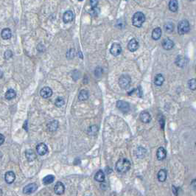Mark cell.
<instances>
[{"instance_id":"cell-1","label":"cell","mask_w":196,"mask_h":196,"mask_svg":"<svg viewBox=\"0 0 196 196\" xmlns=\"http://www.w3.org/2000/svg\"><path fill=\"white\" fill-rule=\"evenodd\" d=\"M131 169V162L127 158H120L116 164V170L119 173H126Z\"/></svg>"},{"instance_id":"cell-2","label":"cell","mask_w":196,"mask_h":196,"mask_svg":"<svg viewBox=\"0 0 196 196\" xmlns=\"http://www.w3.org/2000/svg\"><path fill=\"white\" fill-rule=\"evenodd\" d=\"M145 21V15L142 12H136L132 18L133 25L136 28H141Z\"/></svg>"},{"instance_id":"cell-3","label":"cell","mask_w":196,"mask_h":196,"mask_svg":"<svg viewBox=\"0 0 196 196\" xmlns=\"http://www.w3.org/2000/svg\"><path fill=\"white\" fill-rule=\"evenodd\" d=\"M190 30V25L187 20L181 21L178 25V33L180 35H184L189 33Z\"/></svg>"},{"instance_id":"cell-4","label":"cell","mask_w":196,"mask_h":196,"mask_svg":"<svg viewBox=\"0 0 196 196\" xmlns=\"http://www.w3.org/2000/svg\"><path fill=\"white\" fill-rule=\"evenodd\" d=\"M131 83V77L128 75H122L119 79V85L123 89H127Z\"/></svg>"},{"instance_id":"cell-5","label":"cell","mask_w":196,"mask_h":196,"mask_svg":"<svg viewBox=\"0 0 196 196\" xmlns=\"http://www.w3.org/2000/svg\"><path fill=\"white\" fill-rule=\"evenodd\" d=\"M117 107L119 108V110L123 113H128L130 110V105L129 103L123 100H118L117 102Z\"/></svg>"},{"instance_id":"cell-6","label":"cell","mask_w":196,"mask_h":196,"mask_svg":"<svg viewBox=\"0 0 196 196\" xmlns=\"http://www.w3.org/2000/svg\"><path fill=\"white\" fill-rule=\"evenodd\" d=\"M110 52L113 56H118L122 52V46L119 44L113 43L111 46Z\"/></svg>"},{"instance_id":"cell-7","label":"cell","mask_w":196,"mask_h":196,"mask_svg":"<svg viewBox=\"0 0 196 196\" xmlns=\"http://www.w3.org/2000/svg\"><path fill=\"white\" fill-rule=\"evenodd\" d=\"M36 151L39 156H44L48 153V148L44 143H40L36 146Z\"/></svg>"},{"instance_id":"cell-8","label":"cell","mask_w":196,"mask_h":196,"mask_svg":"<svg viewBox=\"0 0 196 196\" xmlns=\"http://www.w3.org/2000/svg\"><path fill=\"white\" fill-rule=\"evenodd\" d=\"M75 15L73 13L72 10H67L64 13V15H63V20L65 24H68V23L72 22L73 19H74Z\"/></svg>"},{"instance_id":"cell-9","label":"cell","mask_w":196,"mask_h":196,"mask_svg":"<svg viewBox=\"0 0 196 196\" xmlns=\"http://www.w3.org/2000/svg\"><path fill=\"white\" fill-rule=\"evenodd\" d=\"M38 189V186L35 183H32L28 185L25 186L23 189V192L24 194H31V193H34L36 189Z\"/></svg>"},{"instance_id":"cell-10","label":"cell","mask_w":196,"mask_h":196,"mask_svg":"<svg viewBox=\"0 0 196 196\" xmlns=\"http://www.w3.org/2000/svg\"><path fill=\"white\" fill-rule=\"evenodd\" d=\"M139 42L135 38H132L128 44V49L130 52H135L139 48Z\"/></svg>"},{"instance_id":"cell-11","label":"cell","mask_w":196,"mask_h":196,"mask_svg":"<svg viewBox=\"0 0 196 196\" xmlns=\"http://www.w3.org/2000/svg\"><path fill=\"white\" fill-rule=\"evenodd\" d=\"M40 95L43 98H49L52 95V90L50 89V87H44L41 89V91H40Z\"/></svg>"},{"instance_id":"cell-12","label":"cell","mask_w":196,"mask_h":196,"mask_svg":"<svg viewBox=\"0 0 196 196\" xmlns=\"http://www.w3.org/2000/svg\"><path fill=\"white\" fill-rule=\"evenodd\" d=\"M174 42L170 38H165L162 41V47L166 50H170L173 48Z\"/></svg>"},{"instance_id":"cell-13","label":"cell","mask_w":196,"mask_h":196,"mask_svg":"<svg viewBox=\"0 0 196 196\" xmlns=\"http://www.w3.org/2000/svg\"><path fill=\"white\" fill-rule=\"evenodd\" d=\"M65 190V187L64 184L60 181H58L55 184V187H54V191H55V194L57 195H62L64 193Z\"/></svg>"},{"instance_id":"cell-14","label":"cell","mask_w":196,"mask_h":196,"mask_svg":"<svg viewBox=\"0 0 196 196\" xmlns=\"http://www.w3.org/2000/svg\"><path fill=\"white\" fill-rule=\"evenodd\" d=\"M187 59L185 57L182 56V55H179V56H178L176 60H175V64H176V65L179 67H181V68L187 65Z\"/></svg>"},{"instance_id":"cell-15","label":"cell","mask_w":196,"mask_h":196,"mask_svg":"<svg viewBox=\"0 0 196 196\" xmlns=\"http://www.w3.org/2000/svg\"><path fill=\"white\" fill-rule=\"evenodd\" d=\"M166 156H167V151H166V150L164 148H162V147H160L157 150L156 152V157L158 158V160L162 161V160L165 159Z\"/></svg>"},{"instance_id":"cell-16","label":"cell","mask_w":196,"mask_h":196,"mask_svg":"<svg viewBox=\"0 0 196 196\" xmlns=\"http://www.w3.org/2000/svg\"><path fill=\"white\" fill-rule=\"evenodd\" d=\"M5 181L7 183V184H12L14 182V181L15 179V175L14 174L13 172L12 171H8L5 173Z\"/></svg>"},{"instance_id":"cell-17","label":"cell","mask_w":196,"mask_h":196,"mask_svg":"<svg viewBox=\"0 0 196 196\" xmlns=\"http://www.w3.org/2000/svg\"><path fill=\"white\" fill-rule=\"evenodd\" d=\"M139 117H140V119H141L142 122H144V123H148L151 119V116H150L149 112L146 111L142 112L140 113Z\"/></svg>"},{"instance_id":"cell-18","label":"cell","mask_w":196,"mask_h":196,"mask_svg":"<svg viewBox=\"0 0 196 196\" xmlns=\"http://www.w3.org/2000/svg\"><path fill=\"white\" fill-rule=\"evenodd\" d=\"M25 156L29 162H33L36 158V154L33 150L28 149L25 151Z\"/></svg>"},{"instance_id":"cell-19","label":"cell","mask_w":196,"mask_h":196,"mask_svg":"<svg viewBox=\"0 0 196 196\" xmlns=\"http://www.w3.org/2000/svg\"><path fill=\"white\" fill-rule=\"evenodd\" d=\"M162 31L161 28H155V29L153 30V32H152V38H153V40L157 41V40L160 39L161 36H162Z\"/></svg>"},{"instance_id":"cell-20","label":"cell","mask_w":196,"mask_h":196,"mask_svg":"<svg viewBox=\"0 0 196 196\" xmlns=\"http://www.w3.org/2000/svg\"><path fill=\"white\" fill-rule=\"evenodd\" d=\"M105 179V175L103 170H98L95 175V179L98 182H104Z\"/></svg>"},{"instance_id":"cell-21","label":"cell","mask_w":196,"mask_h":196,"mask_svg":"<svg viewBox=\"0 0 196 196\" xmlns=\"http://www.w3.org/2000/svg\"><path fill=\"white\" fill-rule=\"evenodd\" d=\"M167 171L164 169L162 170H160L158 173V175H157V178H158V180L160 182H164L167 179Z\"/></svg>"},{"instance_id":"cell-22","label":"cell","mask_w":196,"mask_h":196,"mask_svg":"<svg viewBox=\"0 0 196 196\" xmlns=\"http://www.w3.org/2000/svg\"><path fill=\"white\" fill-rule=\"evenodd\" d=\"M164 82V77L163 76V75L158 74L156 75L154 79V83L156 86H161L162 85H163Z\"/></svg>"},{"instance_id":"cell-23","label":"cell","mask_w":196,"mask_h":196,"mask_svg":"<svg viewBox=\"0 0 196 196\" xmlns=\"http://www.w3.org/2000/svg\"><path fill=\"white\" fill-rule=\"evenodd\" d=\"M1 36L2 38L5 40L10 39L12 36V33H11V30H10L9 28H5L2 30V33H1Z\"/></svg>"},{"instance_id":"cell-24","label":"cell","mask_w":196,"mask_h":196,"mask_svg":"<svg viewBox=\"0 0 196 196\" xmlns=\"http://www.w3.org/2000/svg\"><path fill=\"white\" fill-rule=\"evenodd\" d=\"M169 9L172 12H176L179 10V3H178L177 0H170Z\"/></svg>"},{"instance_id":"cell-25","label":"cell","mask_w":196,"mask_h":196,"mask_svg":"<svg viewBox=\"0 0 196 196\" xmlns=\"http://www.w3.org/2000/svg\"><path fill=\"white\" fill-rule=\"evenodd\" d=\"M89 97V94L87 90L83 89L79 92L78 95V100L81 101H85V100H88V98Z\"/></svg>"},{"instance_id":"cell-26","label":"cell","mask_w":196,"mask_h":196,"mask_svg":"<svg viewBox=\"0 0 196 196\" xmlns=\"http://www.w3.org/2000/svg\"><path fill=\"white\" fill-rule=\"evenodd\" d=\"M146 150L144 149V148H142V147H139V148H137V149L136 150L135 153H136V157H138V158H143V157H144V156L146 154Z\"/></svg>"},{"instance_id":"cell-27","label":"cell","mask_w":196,"mask_h":196,"mask_svg":"<svg viewBox=\"0 0 196 196\" xmlns=\"http://www.w3.org/2000/svg\"><path fill=\"white\" fill-rule=\"evenodd\" d=\"M49 131H56L58 128V122L57 120H52L47 125Z\"/></svg>"},{"instance_id":"cell-28","label":"cell","mask_w":196,"mask_h":196,"mask_svg":"<svg viewBox=\"0 0 196 196\" xmlns=\"http://www.w3.org/2000/svg\"><path fill=\"white\" fill-rule=\"evenodd\" d=\"M55 177L52 175H48L45 176L43 179V184L44 185H48V184H52L55 181Z\"/></svg>"},{"instance_id":"cell-29","label":"cell","mask_w":196,"mask_h":196,"mask_svg":"<svg viewBox=\"0 0 196 196\" xmlns=\"http://www.w3.org/2000/svg\"><path fill=\"white\" fill-rule=\"evenodd\" d=\"M15 96H16V93L13 89H11L7 90L6 93H5V98L8 100H12V99L15 97Z\"/></svg>"},{"instance_id":"cell-30","label":"cell","mask_w":196,"mask_h":196,"mask_svg":"<svg viewBox=\"0 0 196 196\" xmlns=\"http://www.w3.org/2000/svg\"><path fill=\"white\" fill-rule=\"evenodd\" d=\"M164 28L165 31L168 33H171L174 30V25L173 23L169 22L165 24L164 26Z\"/></svg>"},{"instance_id":"cell-31","label":"cell","mask_w":196,"mask_h":196,"mask_svg":"<svg viewBox=\"0 0 196 196\" xmlns=\"http://www.w3.org/2000/svg\"><path fill=\"white\" fill-rule=\"evenodd\" d=\"M188 86H189V89L192 91H195L196 90V80L195 78L191 79L188 81Z\"/></svg>"},{"instance_id":"cell-32","label":"cell","mask_w":196,"mask_h":196,"mask_svg":"<svg viewBox=\"0 0 196 196\" xmlns=\"http://www.w3.org/2000/svg\"><path fill=\"white\" fill-rule=\"evenodd\" d=\"M97 131H98V127L97 126H90L89 130H88V133H89V135H91V136L96 135Z\"/></svg>"},{"instance_id":"cell-33","label":"cell","mask_w":196,"mask_h":196,"mask_svg":"<svg viewBox=\"0 0 196 196\" xmlns=\"http://www.w3.org/2000/svg\"><path fill=\"white\" fill-rule=\"evenodd\" d=\"M64 103H65V100H64V98L61 97H58L55 101V104L57 107L63 106V105H64Z\"/></svg>"},{"instance_id":"cell-34","label":"cell","mask_w":196,"mask_h":196,"mask_svg":"<svg viewBox=\"0 0 196 196\" xmlns=\"http://www.w3.org/2000/svg\"><path fill=\"white\" fill-rule=\"evenodd\" d=\"M12 56H13V52H12V51H10V50H7V51H5V54H4L5 59H6V60L10 59Z\"/></svg>"},{"instance_id":"cell-35","label":"cell","mask_w":196,"mask_h":196,"mask_svg":"<svg viewBox=\"0 0 196 196\" xmlns=\"http://www.w3.org/2000/svg\"><path fill=\"white\" fill-rule=\"evenodd\" d=\"M75 56V50H73V49H71V50H69V51H68V52L66 53V58H68L69 59H72Z\"/></svg>"},{"instance_id":"cell-36","label":"cell","mask_w":196,"mask_h":196,"mask_svg":"<svg viewBox=\"0 0 196 196\" xmlns=\"http://www.w3.org/2000/svg\"><path fill=\"white\" fill-rule=\"evenodd\" d=\"M103 69H102L101 67H97V68H96V69H95V75L97 76V77H100V76L103 75Z\"/></svg>"},{"instance_id":"cell-37","label":"cell","mask_w":196,"mask_h":196,"mask_svg":"<svg viewBox=\"0 0 196 196\" xmlns=\"http://www.w3.org/2000/svg\"><path fill=\"white\" fill-rule=\"evenodd\" d=\"M90 4H91V8H95V7H97L98 0H90Z\"/></svg>"},{"instance_id":"cell-38","label":"cell","mask_w":196,"mask_h":196,"mask_svg":"<svg viewBox=\"0 0 196 196\" xmlns=\"http://www.w3.org/2000/svg\"><path fill=\"white\" fill-rule=\"evenodd\" d=\"M4 142H5V136L2 134H0V146L3 144Z\"/></svg>"},{"instance_id":"cell-39","label":"cell","mask_w":196,"mask_h":196,"mask_svg":"<svg viewBox=\"0 0 196 196\" xmlns=\"http://www.w3.org/2000/svg\"><path fill=\"white\" fill-rule=\"evenodd\" d=\"M27 124H28V121H26V122H24V126H23V128H25V130H27V131H28V128H27Z\"/></svg>"},{"instance_id":"cell-40","label":"cell","mask_w":196,"mask_h":196,"mask_svg":"<svg viewBox=\"0 0 196 196\" xmlns=\"http://www.w3.org/2000/svg\"><path fill=\"white\" fill-rule=\"evenodd\" d=\"M193 186L194 187V189H195V179L193 181Z\"/></svg>"},{"instance_id":"cell-41","label":"cell","mask_w":196,"mask_h":196,"mask_svg":"<svg viewBox=\"0 0 196 196\" xmlns=\"http://www.w3.org/2000/svg\"><path fill=\"white\" fill-rule=\"evenodd\" d=\"M78 1H80V2H82V1H83V0H78Z\"/></svg>"},{"instance_id":"cell-42","label":"cell","mask_w":196,"mask_h":196,"mask_svg":"<svg viewBox=\"0 0 196 196\" xmlns=\"http://www.w3.org/2000/svg\"><path fill=\"white\" fill-rule=\"evenodd\" d=\"M189 1H193V0H189Z\"/></svg>"}]
</instances>
